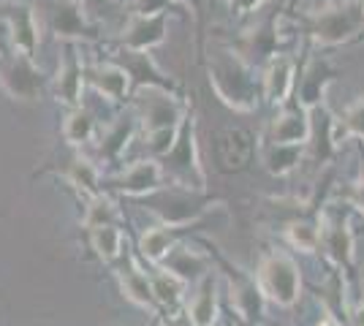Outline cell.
I'll list each match as a JSON object with an SVG mask.
<instances>
[{
    "label": "cell",
    "mask_w": 364,
    "mask_h": 326,
    "mask_svg": "<svg viewBox=\"0 0 364 326\" xmlns=\"http://www.w3.org/2000/svg\"><path fill=\"white\" fill-rule=\"evenodd\" d=\"M318 326H340V324H337V321H334L332 315H326V318H323V321H321Z\"/></svg>",
    "instance_id": "cell-36"
},
{
    "label": "cell",
    "mask_w": 364,
    "mask_h": 326,
    "mask_svg": "<svg viewBox=\"0 0 364 326\" xmlns=\"http://www.w3.org/2000/svg\"><path fill=\"white\" fill-rule=\"evenodd\" d=\"M166 272L177 275L180 280H191L198 278L201 272H207V261H204V256H198L196 250L171 248L166 256Z\"/></svg>",
    "instance_id": "cell-20"
},
{
    "label": "cell",
    "mask_w": 364,
    "mask_h": 326,
    "mask_svg": "<svg viewBox=\"0 0 364 326\" xmlns=\"http://www.w3.org/2000/svg\"><path fill=\"white\" fill-rule=\"evenodd\" d=\"M353 324H356V326H364V305L356 313H353Z\"/></svg>",
    "instance_id": "cell-35"
},
{
    "label": "cell",
    "mask_w": 364,
    "mask_h": 326,
    "mask_svg": "<svg viewBox=\"0 0 364 326\" xmlns=\"http://www.w3.org/2000/svg\"><path fill=\"white\" fill-rule=\"evenodd\" d=\"M92 85H95L98 93L120 101V98H125L128 87H131V74L120 65H101V68L92 71Z\"/></svg>",
    "instance_id": "cell-18"
},
{
    "label": "cell",
    "mask_w": 364,
    "mask_h": 326,
    "mask_svg": "<svg viewBox=\"0 0 364 326\" xmlns=\"http://www.w3.org/2000/svg\"><path fill=\"white\" fill-rule=\"evenodd\" d=\"M6 19H9V28H11V38H14L16 52L33 58V52L38 47V28H36L33 11L28 6L16 3V6H9Z\"/></svg>",
    "instance_id": "cell-13"
},
{
    "label": "cell",
    "mask_w": 364,
    "mask_h": 326,
    "mask_svg": "<svg viewBox=\"0 0 364 326\" xmlns=\"http://www.w3.org/2000/svg\"><path fill=\"white\" fill-rule=\"evenodd\" d=\"M171 242H174V234L168 226H158V229H150V232L141 237V256L147 261H164L171 250Z\"/></svg>",
    "instance_id": "cell-23"
},
{
    "label": "cell",
    "mask_w": 364,
    "mask_h": 326,
    "mask_svg": "<svg viewBox=\"0 0 364 326\" xmlns=\"http://www.w3.org/2000/svg\"><path fill=\"white\" fill-rule=\"evenodd\" d=\"M168 16L166 11H155V14H136L131 19V25L125 28L122 44L131 52H150L152 47L164 44L166 38Z\"/></svg>",
    "instance_id": "cell-7"
},
{
    "label": "cell",
    "mask_w": 364,
    "mask_h": 326,
    "mask_svg": "<svg viewBox=\"0 0 364 326\" xmlns=\"http://www.w3.org/2000/svg\"><path fill=\"white\" fill-rule=\"evenodd\" d=\"M307 22L313 41L321 47L359 41L364 31V0H337L332 6L318 9Z\"/></svg>",
    "instance_id": "cell-1"
},
{
    "label": "cell",
    "mask_w": 364,
    "mask_h": 326,
    "mask_svg": "<svg viewBox=\"0 0 364 326\" xmlns=\"http://www.w3.org/2000/svg\"><path fill=\"white\" fill-rule=\"evenodd\" d=\"M182 283L177 275H171L164 269V275H158V278H152V294L158 302H164V305H177L182 296Z\"/></svg>",
    "instance_id": "cell-28"
},
{
    "label": "cell",
    "mask_w": 364,
    "mask_h": 326,
    "mask_svg": "<svg viewBox=\"0 0 364 326\" xmlns=\"http://www.w3.org/2000/svg\"><path fill=\"white\" fill-rule=\"evenodd\" d=\"M168 166L171 171L185 180V183H191V185L201 190L204 188V171L198 166V158H196V134H193V123H185L182 125V134L177 136L174 141V147H171V153L166 156Z\"/></svg>",
    "instance_id": "cell-6"
},
{
    "label": "cell",
    "mask_w": 364,
    "mask_h": 326,
    "mask_svg": "<svg viewBox=\"0 0 364 326\" xmlns=\"http://www.w3.org/2000/svg\"><path fill=\"white\" fill-rule=\"evenodd\" d=\"M321 245L337 266L353 269V232L348 223H326L321 232Z\"/></svg>",
    "instance_id": "cell-14"
},
{
    "label": "cell",
    "mask_w": 364,
    "mask_h": 326,
    "mask_svg": "<svg viewBox=\"0 0 364 326\" xmlns=\"http://www.w3.org/2000/svg\"><path fill=\"white\" fill-rule=\"evenodd\" d=\"M0 87L16 101H38L44 93V74L28 55L0 60Z\"/></svg>",
    "instance_id": "cell-4"
},
{
    "label": "cell",
    "mask_w": 364,
    "mask_h": 326,
    "mask_svg": "<svg viewBox=\"0 0 364 326\" xmlns=\"http://www.w3.org/2000/svg\"><path fill=\"white\" fill-rule=\"evenodd\" d=\"M307 139H310V112L304 107L283 112L269 131L272 144H307Z\"/></svg>",
    "instance_id": "cell-12"
},
{
    "label": "cell",
    "mask_w": 364,
    "mask_h": 326,
    "mask_svg": "<svg viewBox=\"0 0 364 326\" xmlns=\"http://www.w3.org/2000/svg\"><path fill=\"white\" fill-rule=\"evenodd\" d=\"M114 204L109 202V199H101V196H95L92 204L87 207V215H85V226L87 229H101V226H112L114 223Z\"/></svg>",
    "instance_id": "cell-30"
},
{
    "label": "cell",
    "mask_w": 364,
    "mask_h": 326,
    "mask_svg": "<svg viewBox=\"0 0 364 326\" xmlns=\"http://www.w3.org/2000/svg\"><path fill=\"white\" fill-rule=\"evenodd\" d=\"M68 180L74 183L79 190H85L87 196H98V169L92 166L90 161H74L68 169Z\"/></svg>",
    "instance_id": "cell-26"
},
{
    "label": "cell",
    "mask_w": 364,
    "mask_h": 326,
    "mask_svg": "<svg viewBox=\"0 0 364 326\" xmlns=\"http://www.w3.org/2000/svg\"><path fill=\"white\" fill-rule=\"evenodd\" d=\"M210 82L215 85L218 95L234 109H253L256 93H253V77L250 68L231 52H218L215 63L210 65Z\"/></svg>",
    "instance_id": "cell-2"
},
{
    "label": "cell",
    "mask_w": 364,
    "mask_h": 326,
    "mask_svg": "<svg viewBox=\"0 0 364 326\" xmlns=\"http://www.w3.org/2000/svg\"><path fill=\"white\" fill-rule=\"evenodd\" d=\"M291 87H294V60L286 55H277V58H272L269 68H267V77H264L267 98L272 104H283L291 95Z\"/></svg>",
    "instance_id": "cell-16"
},
{
    "label": "cell",
    "mask_w": 364,
    "mask_h": 326,
    "mask_svg": "<svg viewBox=\"0 0 364 326\" xmlns=\"http://www.w3.org/2000/svg\"><path fill=\"white\" fill-rule=\"evenodd\" d=\"M79 3L85 6V11H101L109 0H79Z\"/></svg>",
    "instance_id": "cell-33"
},
{
    "label": "cell",
    "mask_w": 364,
    "mask_h": 326,
    "mask_svg": "<svg viewBox=\"0 0 364 326\" xmlns=\"http://www.w3.org/2000/svg\"><path fill=\"white\" fill-rule=\"evenodd\" d=\"M258 288H261V294H267L283 308L296 305L299 291H302L299 266L294 264V259H289L286 253L267 256L258 266Z\"/></svg>",
    "instance_id": "cell-3"
},
{
    "label": "cell",
    "mask_w": 364,
    "mask_h": 326,
    "mask_svg": "<svg viewBox=\"0 0 364 326\" xmlns=\"http://www.w3.org/2000/svg\"><path fill=\"white\" fill-rule=\"evenodd\" d=\"M182 3H188V6L193 9L196 19H201V16H204V3H207V0H182Z\"/></svg>",
    "instance_id": "cell-34"
},
{
    "label": "cell",
    "mask_w": 364,
    "mask_h": 326,
    "mask_svg": "<svg viewBox=\"0 0 364 326\" xmlns=\"http://www.w3.org/2000/svg\"><path fill=\"white\" fill-rule=\"evenodd\" d=\"M250 153H253L250 136L240 128H226L215 139V156H218V163H220L223 171L242 169L245 163L250 161Z\"/></svg>",
    "instance_id": "cell-9"
},
{
    "label": "cell",
    "mask_w": 364,
    "mask_h": 326,
    "mask_svg": "<svg viewBox=\"0 0 364 326\" xmlns=\"http://www.w3.org/2000/svg\"><path fill=\"white\" fill-rule=\"evenodd\" d=\"M359 41H364V31H362V36H359Z\"/></svg>",
    "instance_id": "cell-37"
},
{
    "label": "cell",
    "mask_w": 364,
    "mask_h": 326,
    "mask_svg": "<svg viewBox=\"0 0 364 326\" xmlns=\"http://www.w3.org/2000/svg\"><path fill=\"white\" fill-rule=\"evenodd\" d=\"M139 109H141V117H144V125H147V134L166 131V128H180L182 107L177 104L174 95H168V90L141 87Z\"/></svg>",
    "instance_id": "cell-5"
},
{
    "label": "cell",
    "mask_w": 364,
    "mask_h": 326,
    "mask_svg": "<svg viewBox=\"0 0 364 326\" xmlns=\"http://www.w3.org/2000/svg\"><path fill=\"white\" fill-rule=\"evenodd\" d=\"M92 248L104 261H114L122 250V234L114 226H101L92 229Z\"/></svg>",
    "instance_id": "cell-25"
},
{
    "label": "cell",
    "mask_w": 364,
    "mask_h": 326,
    "mask_svg": "<svg viewBox=\"0 0 364 326\" xmlns=\"http://www.w3.org/2000/svg\"><path fill=\"white\" fill-rule=\"evenodd\" d=\"M343 136H359L364 139V95H359L343 114V120L337 123V139Z\"/></svg>",
    "instance_id": "cell-27"
},
{
    "label": "cell",
    "mask_w": 364,
    "mask_h": 326,
    "mask_svg": "<svg viewBox=\"0 0 364 326\" xmlns=\"http://www.w3.org/2000/svg\"><path fill=\"white\" fill-rule=\"evenodd\" d=\"M228 278H231V302L237 305V310L242 313L245 318L261 315V302H258L261 288H256V283H250L247 278H242L240 269H231Z\"/></svg>",
    "instance_id": "cell-17"
},
{
    "label": "cell",
    "mask_w": 364,
    "mask_h": 326,
    "mask_svg": "<svg viewBox=\"0 0 364 326\" xmlns=\"http://www.w3.org/2000/svg\"><path fill=\"white\" fill-rule=\"evenodd\" d=\"M337 77H340V71L334 68L332 63H326V60L310 63V68H307L302 74V79H299V107H304L307 112L318 107L321 101H323L326 87H329Z\"/></svg>",
    "instance_id": "cell-8"
},
{
    "label": "cell",
    "mask_w": 364,
    "mask_h": 326,
    "mask_svg": "<svg viewBox=\"0 0 364 326\" xmlns=\"http://www.w3.org/2000/svg\"><path fill=\"white\" fill-rule=\"evenodd\" d=\"M92 134H95V120H92L90 112H85V109H74L68 114L65 125H63V136L71 144H85V141L92 139Z\"/></svg>",
    "instance_id": "cell-24"
},
{
    "label": "cell",
    "mask_w": 364,
    "mask_h": 326,
    "mask_svg": "<svg viewBox=\"0 0 364 326\" xmlns=\"http://www.w3.org/2000/svg\"><path fill=\"white\" fill-rule=\"evenodd\" d=\"M52 28L55 36L63 41H74L82 36H90V25H87V14L85 6L79 0H55V11H52Z\"/></svg>",
    "instance_id": "cell-10"
},
{
    "label": "cell",
    "mask_w": 364,
    "mask_h": 326,
    "mask_svg": "<svg viewBox=\"0 0 364 326\" xmlns=\"http://www.w3.org/2000/svg\"><path fill=\"white\" fill-rule=\"evenodd\" d=\"M289 242L302 253H310L321 245V232L313 223H291L289 226Z\"/></svg>",
    "instance_id": "cell-29"
},
{
    "label": "cell",
    "mask_w": 364,
    "mask_h": 326,
    "mask_svg": "<svg viewBox=\"0 0 364 326\" xmlns=\"http://www.w3.org/2000/svg\"><path fill=\"white\" fill-rule=\"evenodd\" d=\"M161 185H164V166L155 161H136L117 180V188L122 193H131V196L155 193V190H161Z\"/></svg>",
    "instance_id": "cell-11"
},
{
    "label": "cell",
    "mask_w": 364,
    "mask_h": 326,
    "mask_svg": "<svg viewBox=\"0 0 364 326\" xmlns=\"http://www.w3.org/2000/svg\"><path fill=\"white\" fill-rule=\"evenodd\" d=\"M228 3H231V9H234L237 14H247V11L258 9L264 0H228Z\"/></svg>",
    "instance_id": "cell-32"
},
{
    "label": "cell",
    "mask_w": 364,
    "mask_h": 326,
    "mask_svg": "<svg viewBox=\"0 0 364 326\" xmlns=\"http://www.w3.org/2000/svg\"><path fill=\"white\" fill-rule=\"evenodd\" d=\"M79 95H82V63L76 58V49L68 44L58 71V98L68 107H76Z\"/></svg>",
    "instance_id": "cell-15"
},
{
    "label": "cell",
    "mask_w": 364,
    "mask_h": 326,
    "mask_svg": "<svg viewBox=\"0 0 364 326\" xmlns=\"http://www.w3.org/2000/svg\"><path fill=\"white\" fill-rule=\"evenodd\" d=\"M125 139H128V128L120 125V128H117V134H114V136H109V139L104 141V147H101V150L109 153V156H117V153L122 150V141Z\"/></svg>",
    "instance_id": "cell-31"
},
{
    "label": "cell",
    "mask_w": 364,
    "mask_h": 326,
    "mask_svg": "<svg viewBox=\"0 0 364 326\" xmlns=\"http://www.w3.org/2000/svg\"><path fill=\"white\" fill-rule=\"evenodd\" d=\"M302 153L304 144H272L267 150V156H264V163H267V169L272 171V174L283 177V174H289V171L299 166Z\"/></svg>",
    "instance_id": "cell-21"
},
{
    "label": "cell",
    "mask_w": 364,
    "mask_h": 326,
    "mask_svg": "<svg viewBox=\"0 0 364 326\" xmlns=\"http://www.w3.org/2000/svg\"><path fill=\"white\" fill-rule=\"evenodd\" d=\"M120 283H122V291H125V296H128L131 302H136L141 308H152V302H155L152 280H147V275H141L136 266L125 269L120 275Z\"/></svg>",
    "instance_id": "cell-22"
},
{
    "label": "cell",
    "mask_w": 364,
    "mask_h": 326,
    "mask_svg": "<svg viewBox=\"0 0 364 326\" xmlns=\"http://www.w3.org/2000/svg\"><path fill=\"white\" fill-rule=\"evenodd\" d=\"M188 315L193 326H213L218 318V302H215V283L213 278H204L198 294L193 296V302L188 305Z\"/></svg>",
    "instance_id": "cell-19"
}]
</instances>
